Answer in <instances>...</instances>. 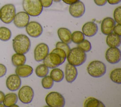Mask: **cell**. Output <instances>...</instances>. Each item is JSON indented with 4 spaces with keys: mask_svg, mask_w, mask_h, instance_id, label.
<instances>
[{
    "mask_svg": "<svg viewBox=\"0 0 121 107\" xmlns=\"http://www.w3.org/2000/svg\"><path fill=\"white\" fill-rule=\"evenodd\" d=\"M22 6L25 12L32 16H38L43 10L39 0H23Z\"/></svg>",
    "mask_w": 121,
    "mask_h": 107,
    "instance_id": "cell-3",
    "label": "cell"
},
{
    "mask_svg": "<svg viewBox=\"0 0 121 107\" xmlns=\"http://www.w3.org/2000/svg\"><path fill=\"white\" fill-rule=\"evenodd\" d=\"M56 48L63 49L66 53L67 55L69 53L70 48L68 44L63 42L62 41H59L56 44Z\"/></svg>",
    "mask_w": 121,
    "mask_h": 107,
    "instance_id": "cell-32",
    "label": "cell"
},
{
    "mask_svg": "<svg viewBox=\"0 0 121 107\" xmlns=\"http://www.w3.org/2000/svg\"><path fill=\"white\" fill-rule=\"evenodd\" d=\"M121 0H107V2L111 5H115L119 3Z\"/></svg>",
    "mask_w": 121,
    "mask_h": 107,
    "instance_id": "cell-39",
    "label": "cell"
},
{
    "mask_svg": "<svg viewBox=\"0 0 121 107\" xmlns=\"http://www.w3.org/2000/svg\"><path fill=\"white\" fill-rule=\"evenodd\" d=\"M7 88L10 91H16L18 90L21 85V80L17 74H11L8 76L6 82Z\"/></svg>",
    "mask_w": 121,
    "mask_h": 107,
    "instance_id": "cell-14",
    "label": "cell"
},
{
    "mask_svg": "<svg viewBox=\"0 0 121 107\" xmlns=\"http://www.w3.org/2000/svg\"><path fill=\"white\" fill-rule=\"evenodd\" d=\"M57 33L60 41L68 44L71 42V33L68 28L64 27L60 28L57 31Z\"/></svg>",
    "mask_w": 121,
    "mask_h": 107,
    "instance_id": "cell-19",
    "label": "cell"
},
{
    "mask_svg": "<svg viewBox=\"0 0 121 107\" xmlns=\"http://www.w3.org/2000/svg\"><path fill=\"white\" fill-rule=\"evenodd\" d=\"M47 105L51 107H63L65 104V100L63 96L56 91L51 92L45 98Z\"/></svg>",
    "mask_w": 121,
    "mask_h": 107,
    "instance_id": "cell-6",
    "label": "cell"
},
{
    "mask_svg": "<svg viewBox=\"0 0 121 107\" xmlns=\"http://www.w3.org/2000/svg\"><path fill=\"white\" fill-rule=\"evenodd\" d=\"M121 50L118 47H110L105 52V58L110 64H115L121 60Z\"/></svg>",
    "mask_w": 121,
    "mask_h": 107,
    "instance_id": "cell-10",
    "label": "cell"
},
{
    "mask_svg": "<svg viewBox=\"0 0 121 107\" xmlns=\"http://www.w3.org/2000/svg\"><path fill=\"white\" fill-rule=\"evenodd\" d=\"M11 37V31L7 27H0V40L7 41L10 40Z\"/></svg>",
    "mask_w": 121,
    "mask_h": 107,
    "instance_id": "cell-25",
    "label": "cell"
},
{
    "mask_svg": "<svg viewBox=\"0 0 121 107\" xmlns=\"http://www.w3.org/2000/svg\"><path fill=\"white\" fill-rule=\"evenodd\" d=\"M64 73L60 68H54L51 71L50 77L53 81L59 82L61 81L64 78Z\"/></svg>",
    "mask_w": 121,
    "mask_h": 107,
    "instance_id": "cell-23",
    "label": "cell"
},
{
    "mask_svg": "<svg viewBox=\"0 0 121 107\" xmlns=\"http://www.w3.org/2000/svg\"></svg>",
    "mask_w": 121,
    "mask_h": 107,
    "instance_id": "cell-43",
    "label": "cell"
},
{
    "mask_svg": "<svg viewBox=\"0 0 121 107\" xmlns=\"http://www.w3.org/2000/svg\"><path fill=\"white\" fill-rule=\"evenodd\" d=\"M82 33L87 37H92L98 32L97 25L93 22H88L85 23L82 28Z\"/></svg>",
    "mask_w": 121,
    "mask_h": 107,
    "instance_id": "cell-17",
    "label": "cell"
},
{
    "mask_svg": "<svg viewBox=\"0 0 121 107\" xmlns=\"http://www.w3.org/2000/svg\"><path fill=\"white\" fill-rule=\"evenodd\" d=\"M33 72V68L27 65H22L17 66L15 70L16 74L20 77L26 78L32 74Z\"/></svg>",
    "mask_w": 121,
    "mask_h": 107,
    "instance_id": "cell-18",
    "label": "cell"
},
{
    "mask_svg": "<svg viewBox=\"0 0 121 107\" xmlns=\"http://www.w3.org/2000/svg\"><path fill=\"white\" fill-rule=\"evenodd\" d=\"M114 20L116 23L119 24H121V7L116 8L113 12Z\"/></svg>",
    "mask_w": 121,
    "mask_h": 107,
    "instance_id": "cell-31",
    "label": "cell"
},
{
    "mask_svg": "<svg viewBox=\"0 0 121 107\" xmlns=\"http://www.w3.org/2000/svg\"><path fill=\"white\" fill-rule=\"evenodd\" d=\"M61 0H52V1H53L55 2H59Z\"/></svg>",
    "mask_w": 121,
    "mask_h": 107,
    "instance_id": "cell-41",
    "label": "cell"
},
{
    "mask_svg": "<svg viewBox=\"0 0 121 107\" xmlns=\"http://www.w3.org/2000/svg\"><path fill=\"white\" fill-rule=\"evenodd\" d=\"M34 96V91L29 86L26 85L22 87L18 92V98L20 101L24 104L31 102Z\"/></svg>",
    "mask_w": 121,
    "mask_h": 107,
    "instance_id": "cell-8",
    "label": "cell"
},
{
    "mask_svg": "<svg viewBox=\"0 0 121 107\" xmlns=\"http://www.w3.org/2000/svg\"><path fill=\"white\" fill-rule=\"evenodd\" d=\"M41 83L43 88L45 89H49L52 88L53 86L54 81L51 78L50 76L46 75L43 77Z\"/></svg>",
    "mask_w": 121,
    "mask_h": 107,
    "instance_id": "cell-29",
    "label": "cell"
},
{
    "mask_svg": "<svg viewBox=\"0 0 121 107\" xmlns=\"http://www.w3.org/2000/svg\"><path fill=\"white\" fill-rule=\"evenodd\" d=\"M85 6L84 4L81 1H78L70 5L69 12L71 16L75 18L81 17L85 13Z\"/></svg>",
    "mask_w": 121,
    "mask_h": 107,
    "instance_id": "cell-13",
    "label": "cell"
},
{
    "mask_svg": "<svg viewBox=\"0 0 121 107\" xmlns=\"http://www.w3.org/2000/svg\"><path fill=\"white\" fill-rule=\"evenodd\" d=\"M13 48L17 53L25 54L28 52L31 47L29 38L25 34L17 35L13 40Z\"/></svg>",
    "mask_w": 121,
    "mask_h": 107,
    "instance_id": "cell-1",
    "label": "cell"
},
{
    "mask_svg": "<svg viewBox=\"0 0 121 107\" xmlns=\"http://www.w3.org/2000/svg\"><path fill=\"white\" fill-rule=\"evenodd\" d=\"M71 41L78 44L85 39V35L83 33L80 31H75L71 33Z\"/></svg>",
    "mask_w": 121,
    "mask_h": 107,
    "instance_id": "cell-28",
    "label": "cell"
},
{
    "mask_svg": "<svg viewBox=\"0 0 121 107\" xmlns=\"http://www.w3.org/2000/svg\"><path fill=\"white\" fill-rule=\"evenodd\" d=\"M78 75V71L76 67L69 63L67 64L65 67V76L66 81L72 83L76 79Z\"/></svg>",
    "mask_w": 121,
    "mask_h": 107,
    "instance_id": "cell-16",
    "label": "cell"
},
{
    "mask_svg": "<svg viewBox=\"0 0 121 107\" xmlns=\"http://www.w3.org/2000/svg\"><path fill=\"white\" fill-rule=\"evenodd\" d=\"M66 58L69 64L78 66L85 63L86 59V54L81 49L76 47L70 49Z\"/></svg>",
    "mask_w": 121,
    "mask_h": 107,
    "instance_id": "cell-2",
    "label": "cell"
},
{
    "mask_svg": "<svg viewBox=\"0 0 121 107\" xmlns=\"http://www.w3.org/2000/svg\"><path fill=\"white\" fill-rule=\"evenodd\" d=\"M4 107V105L2 104L1 103H0V107Z\"/></svg>",
    "mask_w": 121,
    "mask_h": 107,
    "instance_id": "cell-42",
    "label": "cell"
},
{
    "mask_svg": "<svg viewBox=\"0 0 121 107\" xmlns=\"http://www.w3.org/2000/svg\"><path fill=\"white\" fill-rule=\"evenodd\" d=\"M18 100V96L15 93H9L5 95L3 104L4 107H10L17 103Z\"/></svg>",
    "mask_w": 121,
    "mask_h": 107,
    "instance_id": "cell-21",
    "label": "cell"
},
{
    "mask_svg": "<svg viewBox=\"0 0 121 107\" xmlns=\"http://www.w3.org/2000/svg\"><path fill=\"white\" fill-rule=\"evenodd\" d=\"M53 51L57 52L59 55H60V56L62 60L63 61V62L64 63L65 61V59L67 57V54L66 53V52L62 49H59V48H55L54 49L52 50Z\"/></svg>",
    "mask_w": 121,
    "mask_h": 107,
    "instance_id": "cell-33",
    "label": "cell"
},
{
    "mask_svg": "<svg viewBox=\"0 0 121 107\" xmlns=\"http://www.w3.org/2000/svg\"><path fill=\"white\" fill-rule=\"evenodd\" d=\"M65 3L69 5H71L72 4H73L78 1H79L80 0H62Z\"/></svg>",
    "mask_w": 121,
    "mask_h": 107,
    "instance_id": "cell-38",
    "label": "cell"
},
{
    "mask_svg": "<svg viewBox=\"0 0 121 107\" xmlns=\"http://www.w3.org/2000/svg\"><path fill=\"white\" fill-rule=\"evenodd\" d=\"M16 8L13 4H7L0 9V19L5 24H9L16 15Z\"/></svg>",
    "mask_w": 121,
    "mask_h": 107,
    "instance_id": "cell-5",
    "label": "cell"
},
{
    "mask_svg": "<svg viewBox=\"0 0 121 107\" xmlns=\"http://www.w3.org/2000/svg\"><path fill=\"white\" fill-rule=\"evenodd\" d=\"M88 74L95 78L102 77L106 72V66L102 61L95 60L91 62L87 67Z\"/></svg>",
    "mask_w": 121,
    "mask_h": 107,
    "instance_id": "cell-4",
    "label": "cell"
},
{
    "mask_svg": "<svg viewBox=\"0 0 121 107\" xmlns=\"http://www.w3.org/2000/svg\"><path fill=\"white\" fill-rule=\"evenodd\" d=\"M110 77L111 80L114 82L121 84V68H116L110 73Z\"/></svg>",
    "mask_w": 121,
    "mask_h": 107,
    "instance_id": "cell-26",
    "label": "cell"
},
{
    "mask_svg": "<svg viewBox=\"0 0 121 107\" xmlns=\"http://www.w3.org/2000/svg\"><path fill=\"white\" fill-rule=\"evenodd\" d=\"M95 4L99 6H103L105 5L107 2V0H94Z\"/></svg>",
    "mask_w": 121,
    "mask_h": 107,
    "instance_id": "cell-37",
    "label": "cell"
},
{
    "mask_svg": "<svg viewBox=\"0 0 121 107\" xmlns=\"http://www.w3.org/2000/svg\"><path fill=\"white\" fill-rule=\"evenodd\" d=\"M116 22L114 20L110 17L104 18L101 25V30L102 33L104 35H108L113 32Z\"/></svg>",
    "mask_w": 121,
    "mask_h": 107,
    "instance_id": "cell-15",
    "label": "cell"
},
{
    "mask_svg": "<svg viewBox=\"0 0 121 107\" xmlns=\"http://www.w3.org/2000/svg\"><path fill=\"white\" fill-rule=\"evenodd\" d=\"M42 6L44 8H49L52 3V0H39Z\"/></svg>",
    "mask_w": 121,
    "mask_h": 107,
    "instance_id": "cell-34",
    "label": "cell"
},
{
    "mask_svg": "<svg viewBox=\"0 0 121 107\" xmlns=\"http://www.w3.org/2000/svg\"><path fill=\"white\" fill-rule=\"evenodd\" d=\"M113 31L115 34L121 36V25L117 24L114 27Z\"/></svg>",
    "mask_w": 121,
    "mask_h": 107,
    "instance_id": "cell-35",
    "label": "cell"
},
{
    "mask_svg": "<svg viewBox=\"0 0 121 107\" xmlns=\"http://www.w3.org/2000/svg\"><path fill=\"white\" fill-rule=\"evenodd\" d=\"M5 94L3 92L0 91V103H1L4 99Z\"/></svg>",
    "mask_w": 121,
    "mask_h": 107,
    "instance_id": "cell-40",
    "label": "cell"
},
{
    "mask_svg": "<svg viewBox=\"0 0 121 107\" xmlns=\"http://www.w3.org/2000/svg\"><path fill=\"white\" fill-rule=\"evenodd\" d=\"M84 106L85 107H104L105 105L99 100L93 97H90L85 101Z\"/></svg>",
    "mask_w": 121,
    "mask_h": 107,
    "instance_id": "cell-24",
    "label": "cell"
},
{
    "mask_svg": "<svg viewBox=\"0 0 121 107\" xmlns=\"http://www.w3.org/2000/svg\"><path fill=\"white\" fill-rule=\"evenodd\" d=\"M7 73V68L6 66L0 63V78L4 76Z\"/></svg>",
    "mask_w": 121,
    "mask_h": 107,
    "instance_id": "cell-36",
    "label": "cell"
},
{
    "mask_svg": "<svg viewBox=\"0 0 121 107\" xmlns=\"http://www.w3.org/2000/svg\"><path fill=\"white\" fill-rule=\"evenodd\" d=\"M29 15L26 12L20 11L16 14L13 19L15 25L19 28H24L29 21Z\"/></svg>",
    "mask_w": 121,
    "mask_h": 107,
    "instance_id": "cell-12",
    "label": "cell"
},
{
    "mask_svg": "<svg viewBox=\"0 0 121 107\" xmlns=\"http://www.w3.org/2000/svg\"><path fill=\"white\" fill-rule=\"evenodd\" d=\"M26 57L24 54L15 53L11 58L12 63L15 66H17L25 64L26 62Z\"/></svg>",
    "mask_w": 121,
    "mask_h": 107,
    "instance_id": "cell-22",
    "label": "cell"
},
{
    "mask_svg": "<svg viewBox=\"0 0 121 107\" xmlns=\"http://www.w3.org/2000/svg\"><path fill=\"white\" fill-rule=\"evenodd\" d=\"M36 75L39 77H43L46 76L49 73V68L44 64L38 66L35 70Z\"/></svg>",
    "mask_w": 121,
    "mask_h": 107,
    "instance_id": "cell-27",
    "label": "cell"
},
{
    "mask_svg": "<svg viewBox=\"0 0 121 107\" xmlns=\"http://www.w3.org/2000/svg\"><path fill=\"white\" fill-rule=\"evenodd\" d=\"M106 42L109 47H118L121 43V38L120 36L112 32L107 35Z\"/></svg>",
    "mask_w": 121,
    "mask_h": 107,
    "instance_id": "cell-20",
    "label": "cell"
},
{
    "mask_svg": "<svg viewBox=\"0 0 121 107\" xmlns=\"http://www.w3.org/2000/svg\"><path fill=\"white\" fill-rule=\"evenodd\" d=\"M49 52L48 46L44 43L38 44L34 50V58L35 61L40 62L44 59Z\"/></svg>",
    "mask_w": 121,
    "mask_h": 107,
    "instance_id": "cell-11",
    "label": "cell"
},
{
    "mask_svg": "<svg viewBox=\"0 0 121 107\" xmlns=\"http://www.w3.org/2000/svg\"><path fill=\"white\" fill-rule=\"evenodd\" d=\"M78 44V47L85 52H88L91 49L92 47L91 43L87 40L84 39L82 41Z\"/></svg>",
    "mask_w": 121,
    "mask_h": 107,
    "instance_id": "cell-30",
    "label": "cell"
},
{
    "mask_svg": "<svg viewBox=\"0 0 121 107\" xmlns=\"http://www.w3.org/2000/svg\"><path fill=\"white\" fill-rule=\"evenodd\" d=\"M25 27L28 35L33 38L39 37L42 34L43 31L41 24L35 21L29 22Z\"/></svg>",
    "mask_w": 121,
    "mask_h": 107,
    "instance_id": "cell-9",
    "label": "cell"
},
{
    "mask_svg": "<svg viewBox=\"0 0 121 107\" xmlns=\"http://www.w3.org/2000/svg\"><path fill=\"white\" fill-rule=\"evenodd\" d=\"M43 64L49 68H54L63 63L62 59L57 52L52 50L43 60Z\"/></svg>",
    "mask_w": 121,
    "mask_h": 107,
    "instance_id": "cell-7",
    "label": "cell"
}]
</instances>
